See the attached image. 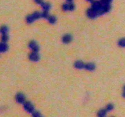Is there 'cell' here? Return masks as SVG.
Listing matches in <instances>:
<instances>
[{
    "instance_id": "obj_5",
    "label": "cell",
    "mask_w": 125,
    "mask_h": 117,
    "mask_svg": "<svg viewBox=\"0 0 125 117\" xmlns=\"http://www.w3.org/2000/svg\"><path fill=\"white\" fill-rule=\"evenodd\" d=\"M29 58L32 62H37L39 60V56L37 54V52L32 51L29 55Z\"/></svg>"
},
{
    "instance_id": "obj_12",
    "label": "cell",
    "mask_w": 125,
    "mask_h": 117,
    "mask_svg": "<svg viewBox=\"0 0 125 117\" xmlns=\"http://www.w3.org/2000/svg\"><path fill=\"white\" fill-rule=\"evenodd\" d=\"M40 6L42 7L43 11L48 12V10H50V8H51V5H50V3H46V2H43Z\"/></svg>"
},
{
    "instance_id": "obj_10",
    "label": "cell",
    "mask_w": 125,
    "mask_h": 117,
    "mask_svg": "<svg viewBox=\"0 0 125 117\" xmlns=\"http://www.w3.org/2000/svg\"><path fill=\"white\" fill-rule=\"evenodd\" d=\"M74 67L77 69H83L85 68V64L84 63H83V62L81 61H76L74 63Z\"/></svg>"
},
{
    "instance_id": "obj_3",
    "label": "cell",
    "mask_w": 125,
    "mask_h": 117,
    "mask_svg": "<svg viewBox=\"0 0 125 117\" xmlns=\"http://www.w3.org/2000/svg\"><path fill=\"white\" fill-rule=\"evenodd\" d=\"M87 15L88 18L91 19H93L98 17V13H97V10H95L93 8H90L87 10Z\"/></svg>"
},
{
    "instance_id": "obj_13",
    "label": "cell",
    "mask_w": 125,
    "mask_h": 117,
    "mask_svg": "<svg viewBox=\"0 0 125 117\" xmlns=\"http://www.w3.org/2000/svg\"><path fill=\"white\" fill-rule=\"evenodd\" d=\"M47 20H48L49 23L53 24H55L56 22H57V18H56L55 16H49Z\"/></svg>"
},
{
    "instance_id": "obj_21",
    "label": "cell",
    "mask_w": 125,
    "mask_h": 117,
    "mask_svg": "<svg viewBox=\"0 0 125 117\" xmlns=\"http://www.w3.org/2000/svg\"><path fill=\"white\" fill-rule=\"evenodd\" d=\"M34 2L37 4L41 5L43 3V0H34Z\"/></svg>"
},
{
    "instance_id": "obj_17",
    "label": "cell",
    "mask_w": 125,
    "mask_h": 117,
    "mask_svg": "<svg viewBox=\"0 0 125 117\" xmlns=\"http://www.w3.org/2000/svg\"><path fill=\"white\" fill-rule=\"evenodd\" d=\"M9 40V36L7 34H3L1 37L2 42H5L6 43Z\"/></svg>"
},
{
    "instance_id": "obj_16",
    "label": "cell",
    "mask_w": 125,
    "mask_h": 117,
    "mask_svg": "<svg viewBox=\"0 0 125 117\" xmlns=\"http://www.w3.org/2000/svg\"><path fill=\"white\" fill-rule=\"evenodd\" d=\"M118 46H120V47L125 48V38L120 39V40L118 41Z\"/></svg>"
},
{
    "instance_id": "obj_7",
    "label": "cell",
    "mask_w": 125,
    "mask_h": 117,
    "mask_svg": "<svg viewBox=\"0 0 125 117\" xmlns=\"http://www.w3.org/2000/svg\"><path fill=\"white\" fill-rule=\"evenodd\" d=\"M29 47L31 50L34 52H37L39 51V47H38V45L36 43V41H31L29 43Z\"/></svg>"
},
{
    "instance_id": "obj_11",
    "label": "cell",
    "mask_w": 125,
    "mask_h": 117,
    "mask_svg": "<svg viewBox=\"0 0 125 117\" xmlns=\"http://www.w3.org/2000/svg\"><path fill=\"white\" fill-rule=\"evenodd\" d=\"M86 70H88L90 72H92V71H93L95 69V65L93 63H88L85 64V68Z\"/></svg>"
},
{
    "instance_id": "obj_1",
    "label": "cell",
    "mask_w": 125,
    "mask_h": 117,
    "mask_svg": "<svg viewBox=\"0 0 125 117\" xmlns=\"http://www.w3.org/2000/svg\"><path fill=\"white\" fill-rule=\"evenodd\" d=\"M42 18V13L39 12H35L34 13H32V14L29 15L26 17V22L28 24H31V23H33L34 22H35L36 20H38V19Z\"/></svg>"
},
{
    "instance_id": "obj_23",
    "label": "cell",
    "mask_w": 125,
    "mask_h": 117,
    "mask_svg": "<svg viewBox=\"0 0 125 117\" xmlns=\"http://www.w3.org/2000/svg\"><path fill=\"white\" fill-rule=\"evenodd\" d=\"M123 96L125 98V86L123 87Z\"/></svg>"
},
{
    "instance_id": "obj_25",
    "label": "cell",
    "mask_w": 125,
    "mask_h": 117,
    "mask_svg": "<svg viewBox=\"0 0 125 117\" xmlns=\"http://www.w3.org/2000/svg\"><path fill=\"white\" fill-rule=\"evenodd\" d=\"M87 1L88 2H91V3H92L93 1V0H87Z\"/></svg>"
},
{
    "instance_id": "obj_9",
    "label": "cell",
    "mask_w": 125,
    "mask_h": 117,
    "mask_svg": "<svg viewBox=\"0 0 125 117\" xmlns=\"http://www.w3.org/2000/svg\"><path fill=\"white\" fill-rule=\"evenodd\" d=\"M8 45L5 42H2L0 45V52L1 53H5L8 50Z\"/></svg>"
},
{
    "instance_id": "obj_15",
    "label": "cell",
    "mask_w": 125,
    "mask_h": 117,
    "mask_svg": "<svg viewBox=\"0 0 125 117\" xmlns=\"http://www.w3.org/2000/svg\"><path fill=\"white\" fill-rule=\"evenodd\" d=\"M9 32V28L6 26H3L1 28V32L3 34H7Z\"/></svg>"
},
{
    "instance_id": "obj_18",
    "label": "cell",
    "mask_w": 125,
    "mask_h": 117,
    "mask_svg": "<svg viewBox=\"0 0 125 117\" xmlns=\"http://www.w3.org/2000/svg\"><path fill=\"white\" fill-rule=\"evenodd\" d=\"M106 109L107 112H110L111 111V110H112L113 109H114V105L112 104H109L108 105L106 106Z\"/></svg>"
},
{
    "instance_id": "obj_8",
    "label": "cell",
    "mask_w": 125,
    "mask_h": 117,
    "mask_svg": "<svg viewBox=\"0 0 125 117\" xmlns=\"http://www.w3.org/2000/svg\"><path fill=\"white\" fill-rule=\"evenodd\" d=\"M72 40V37L71 35L67 34L64 36L62 38V42L64 43H70Z\"/></svg>"
},
{
    "instance_id": "obj_2",
    "label": "cell",
    "mask_w": 125,
    "mask_h": 117,
    "mask_svg": "<svg viewBox=\"0 0 125 117\" xmlns=\"http://www.w3.org/2000/svg\"><path fill=\"white\" fill-rule=\"evenodd\" d=\"M23 107H24V110L27 111L28 113H32L35 110H34V107L32 104L30 102L25 101L23 103Z\"/></svg>"
},
{
    "instance_id": "obj_20",
    "label": "cell",
    "mask_w": 125,
    "mask_h": 117,
    "mask_svg": "<svg viewBox=\"0 0 125 117\" xmlns=\"http://www.w3.org/2000/svg\"><path fill=\"white\" fill-rule=\"evenodd\" d=\"M32 114L33 117H41L42 116V115L40 114V112L36 111H34Z\"/></svg>"
},
{
    "instance_id": "obj_14",
    "label": "cell",
    "mask_w": 125,
    "mask_h": 117,
    "mask_svg": "<svg viewBox=\"0 0 125 117\" xmlns=\"http://www.w3.org/2000/svg\"><path fill=\"white\" fill-rule=\"evenodd\" d=\"M107 110L106 108L105 109H101V110L98 112V116L100 117H105L107 114Z\"/></svg>"
},
{
    "instance_id": "obj_4",
    "label": "cell",
    "mask_w": 125,
    "mask_h": 117,
    "mask_svg": "<svg viewBox=\"0 0 125 117\" xmlns=\"http://www.w3.org/2000/svg\"><path fill=\"white\" fill-rule=\"evenodd\" d=\"M75 9V6L72 3H67L62 5V9L64 11H73Z\"/></svg>"
},
{
    "instance_id": "obj_22",
    "label": "cell",
    "mask_w": 125,
    "mask_h": 117,
    "mask_svg": "<svg viewBox=\"0 0 125 117\" xmlns=\"http://www.w3.org/2000/svg\"><path fill=\"white\" fill-rule=\"evenodd\" d=\"M101 1L102 2H103V3H109V4H111V3L112 1V0H101Z\"/></svg>"
},
{
    "instance_id": "obj_24",
    "label": "cell",
    "mask_w": 125,
    "mask_h": 117,
    "mask_svg": "<svg viewBox=\"0 0 125 117\" xmlns=\"http://www.w3.org/2000/svg\"><path fill=\"white\" fill-rule=\"evenodd\" d=\"M67 1V3H72V1L73 0H66Z\"/></svg>"
},
{
    "instance_id": "obj_19",
    "label": "cell",
    "mask_w": 125,
    "mask_h": 117,
    "mask_svg": "<svg viewBox=\"0 0 125 117\" xmlns=\"http://www.w3.org/2000/svg\"><path fill=\"white\" fill-rule=\"evenodd\" d=\"M42 18H48L49 15L48 14V12L47 11H43V12L42 13Z\"/></svg>"
},
{
    "instance_id": "obj_6",
    "label": "cell",
    "mask_w": 125,
    "mask_h": 117,
    "mask_svg": "<svg viewBox=\"0 0 125 117\" xmlns=\"http://www.w3.org/2000/svg\"><path fill=\"white\" fill-rule=\"evenodd\" d=\"M16 101L19 104H23L25 102V96L22 93H18L15 96Z\"/></svg>"
}]
</instances>
